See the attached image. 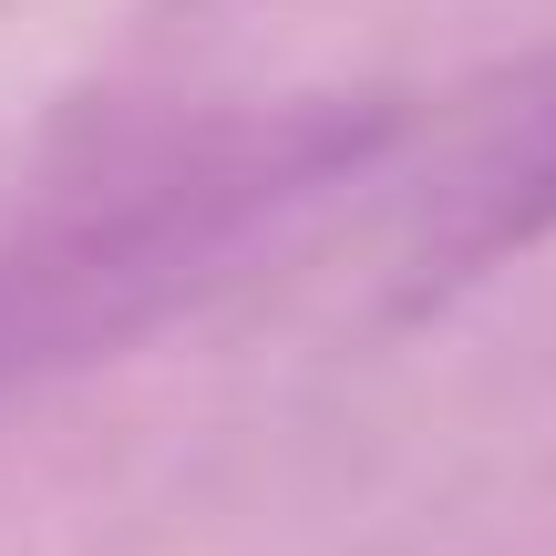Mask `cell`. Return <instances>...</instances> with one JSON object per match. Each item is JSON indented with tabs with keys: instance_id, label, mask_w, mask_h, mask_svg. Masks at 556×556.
<instances>
[{
	"instance_id": "cell-1",
	"label": "cell",
	"mask_w": 556,
	"mask_h": 556,
	"mask_svg": "<svg viewBox=\"0 0 556 556\" xmlns=\"http://www.w3.org/2000/svg\"><path fill=\"white\" fill-rule=\"evenodd\" d=\"M402 135L413 114L381 93L258 103L31 206L21 227H0V392L135 361L186 309L278 258L330 197L381 176Z\"/></svg>"
},
{
	"instance_id": "cell-2",
	"label": "cell",
	"mask_w": 556,
	"mask_h": 556,
	"mask_svg": "<svg viewBox=\"0 0 556 556\" xmlns=\"http://www.w3.org/2000/svg\"><path fill=\"white\" fill-rule=\"evenodd\" d=\"M536 248H556V93L516 103L495 135H475L454 155V176L422 197L392 268V309H443Z\"/></svg>"
}]
</instances>
